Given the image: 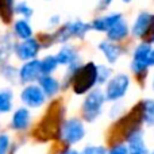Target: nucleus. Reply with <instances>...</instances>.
I'll use <instances>...</instances> for the list:
<instances>
[{
    "label": "nucleus",
    "instance_id": "7ed1b4c3",
    "mask_svg": "<svg viewBox=\"0 0 154 154\" xmlns=\"http://www.w3.org/2000/svg\"><path fill=\"white\" fill-rule=\"evenodd\" d=\"M106 101L107 99L106 95H104V91L95 88L91 92H88L81 104L82 119L88 123L95 122L103 112V106Z\"/></svg>",
    "mask_w": 154,
    "mask_h": 154
},
{
    "label": "nucleus",
    "instance_id": "b1692460",
    "mask_svg": "<svg viewBox=\"0 0 154 154\" xmlns=\"http://www.w3.org/2000/svg\"><path fill=\"white\" fill-rule=\"evenodd\" d=\"M0 77L3 80L8 82V84H19V68L12 65L11 62H8L5 66H3V69L0 70Z\"/></svg>",
    "mask_w": 154,
    "mask_h": 154
},
{
    "label": "nucleus",
    "instance_id": "a878e982",
    "mask_svg": "<svg viewBox=\"0 0 154 154\" xmlns=\"http://www.w3.org/2000/svg\"><path fill=\"white\" fill-rule=\"evenodd\" d=\"M15 14L19 18L29 19L30 20V19L34 16V8H32V5H30L26 0H20V2H16Z\"/></svg>",
    "mask_w": 154,
    "mask_h": 154
},
{
    "label": "nucleus",
    "instance_id": "c756f323",
    "mask_svg": "<svg viewBox=\"0 0 154 154\" xmlns=\"http://www.w3.org/2000/svg\"><path fill=\"white\" fill-rule=\"evenodd\" d=\"M81 154H107V150L104 146H99V145H92V146H87L82 150Z\"/></svg>",
    "mask_w": 154,
    "mask_h": 154
},
{
    "label": "nucleus",
    "instance_id": "ea45409f",
    "mask_svg": "<svg viewBox=\"0 0 154 154\" xmlns=\"http://www.w3.org/2000/svg\"><path fill=\"white\" fill-rule=\"evenodd\" d=\"M0 34H2V31H0Z\"/></svg>",
    "mask_w": 154,
    "mask_h": 154
},
{
    "label": "nucleus",
    "instance_id": "39448f33",
    "mask_svg": "<svg viewBox=\"0 0 154 154\" xmlns=\"http://www.w3.org/2000/svg\"><path fill=\"white\" fill-rule=\"evenodd\" d=\"M85 133L87 131H85L82 120H80L79 118H70L62 123L60 138L66 145H75L84 139Z\"/></svg>",
    "mask_w": 154,
    "mask_h": 154
},
{
    "label": "nucleus",
    "instance_id": "6e6552de",
    "mask_svg": "<svg viewBox=\"0 0 154 154\" xmlns=\"http://www.w3.org/2000/svg\"><path fill=\"white\" fill-rule=\"evenodd\" d=\"M150 53H152V45L147 42L139 43L135 48L133 61H131V70L134 72V75L139 77V76H143L147 72V68L150 66V62H149Z\"/></svg>",
    "mask_w": 154,
    "mask_h": 154
},
{
    "label": "nucleus",
    "instance_id": "f257e3e1",
    "mask_svg": "<svg viewBox=\"0 0 154 154\" xmlns=\"http://www.w3.org/2000/svg\"><path fill=\"white\" fill-rule=\"evenodd\" d=\"M64 114V106L60 103V100H54L49 106L45 116L39 120V123H38L37 128L34 131V135L41 141H48V139L60 137L62 123L65 122Z\"/></svg>",
    "mask_w": 154,
    "mask_h": 154
},
{
    "label": "nucleus",
    "instance_id": "7c9ffc66",
    "mask_svg": "<svg viewBox=\"0 0 154 154\" xmlns=\"http://www.w3.org/2000/svg\"><path fill=\"white\" fill-rule=\"evenodd\" d=\"M10 149V137L7 134H0V154H7Z\"/></svg>",
    "mask_w": 154,
    "mask_h": 154
},
{
    "label": "nucleus",
    "instance_id": "4468645a",
    "mask_svg": "<svg viewBox=\"0 0 154 154\" xmlns=\"http://www.w3.org/2000/svg\"><path fill=\"white\" fill-rule=\"evenodd\" d=\"M56 57H57V61H58L60 66H65V68L69 66L73 62L81 60L79 49H77L75 45H70V43L60 46V49L56 53Z\"/></svg>",
    "mask_w": 154,
    "mask_h": 154
},
{
    "label": "nucleus",
    "instance_id": "393cba45",
    "mask_svg": "<svg viewBox=\"0 0 154 154\" xmlns=\"http://www.w3.org/2000/svg\"><path fill=\"white\" fill-rule=\"evenodd\" d=\"M35 37H37L38 41H39L42 50H49V49H51L53 46L57 45V43H56V38H54V32L50 31V30L38 32V34H35Z\"/></svg>",
    "mask_w": 154,
    "mask_h": 154
},
{
    "label": "nucleus",
    "instance_id": "a211bd4d",
    "mask_svg": "<svg viewBox=\"0 0 154 154\" xmlns=\"http://www.w3.org/2000/svg\"><path fill=\"white\" fill-rule=\"evenodd\" d=\"M65 23H66V27L69 30V34L72 39L82 41L85 39L88 32L92 31L89 22H84L81 19H72V20H68Z\"/></svg>",
    "mask_w": 154,
    "mask_h": 154
},
{
    "label": "nucleus",
    "instance_id": "f8f14e48",
    "mask_svg": "<svg viewBox=\"0 0 154 154\" xmlns=\"http://www.w3.org/2000/svg\"><path fill=\"white\" fill-rule=\"evenodd\" d=\"M123 16L120 12H111L107 14V15L99 16V18H95L93 20H91V29L92 31L96 32H107L109 29H111L114 24H116L119 20H122Z\"/></svg>",
    "mask_w": 154,
    "mask_h": 154
},
{
    "label": "nucleus",
    "instance_id": "e433bc0d",
    "mask_svg": "<svg viewBox=\"0 0 154 154\" xmlns=\"http://www.w3.org/2000/svg\"><path fill=\"white\" fill-rule=\"evenodd\" d=\"M46 2H51V0H46Z\"/></svg>",
    "mask_w": 154,
    "mask_h": 154
},
{
    "label": "nucleus",
    "instance_id": "9d476101",
    "mask_svg": "<svg viewBox=\"0 0 154 154\" xmlns=\"http://www.w3.org/2000/svg\"><path fill=\"white\" fill-rule=\"evenodd\" d=\"M41 77H42V72H41L39 58L22 62V65L19 66V84L22 85L37 84Z\"/></svg>",
    "mask_w": 154,
    "mask_h": 154
},
{
    "label": "nucleus",
    "instance_id": "2f4dec72",
    "mask_svg": "<svg viewBox=\"0 0 154 154\" xmlns=\"http://www.w3.org/2000/svg\"><path fill=\"white\" fill-rule=\"evenodd\" d=\"M107 154H128V147L123 143H118L114 147H111V150Z\"/></svg>",
    "mask_w": 154,
    "mask_h": 154
},
{
    "label": "nucleus",
    "instance_id": "2eb2a0df",
    "mask_svg": "<svg viewBox=\"0 0 154 154\" xmlns=\"http://www.w3.org/2000/svg\"><path fill=\"white\" fill-rule=\"evenodd\" d=\"M31 125V112L27 107H19L11 118V128L15 131H24Z\"/></svg>",
    "mask_w": 154,
    "mask_h": 154
},
{
    "label": "nucleus",
    "instance_id": "20e7f679",
    "mask_svg": "<svg viewBox=\"0 0 154 154\" xmlns=\"http://www.w3.org/2000/svg\"><path fill=\"white\" fill-rule=\"evenodd\" d=\"M42 48L38 41V38L32 37L24 41H16L15 48H14V57L20 62L31 61V60H37L39 57Z\"/></svg>",
    "mask_w": 154,
    "mask_h": 154
},
{
    "label": "nucleus",
    "instance_id": "1a4fd4ad",
    "mask_svg": "<svg viewBox=\"0 0 154 154\" xmlns=\"http://www.w3.org/2000/svg\"><path fill=\"white\" fill-rule=\"evenodd\" d=\"M131 34L135 38H147L150 35V42L154 39V15L147 11H142L137 16L133 27H131Z\"/></svg>",
    "mask_w": 154,
    "mask_h": 154
},
{
    "label": "nucleus",
    "instance_id": "f704fd0d",
    "mask_svg": "<svg viewBox=\"0 0 154 154\" xmlns=\"http://www.w3.org/2000/svg\"><path fill=\"white\" fill-rule=\"evenodd\" d=\"M149 62H150V66L154 65V49H152V53H150V57H149Z\"/></svg>",
    "mask_w": 154,
    "mask_h": 154
},
{
    "label": "nucleus",
    "instance_id": "412c9836",
    "mask_svg": "<svg viewBox=\"0 0 154 154\" xmlns=\"http://www.w3.org/2000/svg\"><path fill=\"white\" fill-rule=\"evenodd\" d=\"M128 141V154H147L146 145L143 141L142 131L138 130L130 135Z\"/></svg>",
    "mask_w": 154,
    "mask_h": 154
},
{
    "label": "nucleus",
    "instance_id": "bb28decb",
    "mask_svg": "<svg viewBox=\"0 0 154 154\" xmlns=\"http://www.w3.org/2000/svg\"><path fill=\"white\" fill-rule=\"evenodd\" d=\"M112 77V70L107 65H97V85L107 84Z\"/></svg>",
    "mask_w": 154,
    "mask_h": 154
},
{
    "label": "nucleus",
    "instance_id": "5701e85b",
    "mask_svg": "<svg viewBox=\"0 0 154 154\" xmlns=\"http://www.w3.org/2000/svg\"><path fill=\"white\" fill-rule=\"evenodd\" d=\"M14 107V92L10 88L0 89V114H8Z\"/></svg>",
    "mask_w": 154,
    "mask_h": 154
},
{
    "label": "nucleus",
    "instance_id": "4c0bfd02",
    "mask_svg": "<svg viewBox=\"0 0 154 154\" xmlns=\"http://www.w3.org/2000/svg\"><path fill=\"white\" fill-rule=\"evenodd\" d=\"M150 154H154V152H152V153H150Z\"/></svg>",
    "mask_w": 154,
    "mask_h": 154
},
{
    "label": "nucleus",
    "instance_id": "dca6fc26",
    "mask_svg": "<svg viewBox=\"0 0 154 154\" xmlns=\"http://www.w3.org/2000/svg\"><path fill=\"white\" fill-rule=\"evenodd\" d=\"M97 49L100 50V53L103 54L106 61L111 65H114L123 53L122 48H120L116 42H111V41H108V39L100 41L97 45Z\"/></svg>",
    "mask_w": 154,
    "mask_h": 154
},
{
    "label": "nucleus",
    "instance_id": "c85d7f7f",
    "mask_svg": "<svg viewBox=\"0 0 154 154\" xmlns=\"http://www.w3.org/2000/svg\"><path fill=\"white\" fill-rule=\"evenodd\" d=\"M61 24H62V19H61V16H60L58 14H53V15L48 19V29L50 30V31L57 30Z\"/></svg>",
    "mask_w": 154,
    "mask_h": 154
},
{
    "label": "nucleus",
    "instance_id": "72a5a7b5",
    "mask_svg": "<svg viewBox=\"0 0 154 154\" xmlns=\"http://www.w3.org/2000/svg\"><path fill=\"white\" fill-rule=\"evenodd\" d=\"M60 154H81V153H79L77 150H72V149H66V150H64L62 153H60Z\"/></svg>",
    "mask_w": 154,
    "mask_h": 154
},
{
    "label": "nucleus",
    "instance_id": "aec40b11",
    "mask_svg": "<svg viewBox=\"0 0 154 154\" xmlns=\"http://www.w3.org/2000/svg\"><path fill=\"white\" fill-rule=\"evenodd\" d=\"M128 26H127V22L125 19L119 20L116 24L111 27L108 31L106 32L107 34V39L111 41V42H119V41L125 39L126 37L128 35Z\"/></svg>",
    "mask_w": 154,
    "mask_h": 154
},
{
    "label": "nucleus",
    "instance_id": "ddd939ff",
    "mask_svg": "<svg viewBox=\"0 0 154 154\" xmlns=\"http://www.w3.org/2000/svg\"><path fill=\"white\" fill-rule=\"evenodd\" d=\"M11 32L16 41H24L35 35L31 22L23 18H18L14 20V23L11 24Z\"/></svg>",
    "mask_w": 154,
    "mask_h": 154
},
{
    "label": "nucleus",
    "instance_id": "473e14b6",
    "mask_svg": "<svg viewBox=\"0 0 154 154\" xmlns=\"http://www.w3.org/2000/svg\"><path fill=\"white\" fill-rule=\"evenodd\" d=\"M114 0H99V4H97V11H104L112 4Z\"/></svg>",
    "mask_w": 154,
    "mask_h": 154
},
{
    "label": "nucleus",
    "instance_id": "423d86ee",
    "mask_svg": "<svg viewBox=\"0 0 154 154\" xmlns=\"http://www.w3.org/2000/svg\"><path fill=\"white\" fill-rule=\"evenodd\" d=\"M128 87H130V77L125 73H118L112 76L109 81L106 85V95L107 101H118L127 93Z\"/></svg>",
    "mask_w": 154,
    "mask_h": 154
},
{
    "label": "nucleus",
    "instance_id": "cd10ccee",
    "mask_svg": "<svg viewBox=\"0 0 154 154\" xmlns=\"http://www.w3.org/2000/svg\"><path fill=\"white\" fill-rule=\"evenodd\" d=\"M145 123L149 126H154V100H145Z\"/></svg>",
    "mask_w": 154,
    "mask_h": 154
},
{
    "label": "nucleus",
    "instance_id": "58836bf2",
    "mask_svg": "<svg viewBox=\"0 0 154 154\" xmlns=\"http://www.w3.org/2000/svg\"><path fill=\"white\" fill-rule=\"evenodd\" d=\"M153 88H154V82H153Z\"/></svg>",
    "mask_w": 154,
    "mask_h": 154
},
{
    "label": "nucleus",
    "instance_id": "6ab92c4d",
    "mask_svg": "<svg viewBox=\"0 0 154 154\" xmlns=\"http://www.w3.org/2000/svg\"><path fill=\"white\" fill-rule=\"evenodd\" d=\"M15 5L16 0H0V24L11 27L15 20Z\"/></svg>",
    "mask_w": 154,
    "mask_h": 154
},
{
    "label": "nucleus",
    "instance_id": "c9c22d12",
    "mask_svg": "<svg viewBox=\"0 0 154 154\" xmlns=\"http://www.w3.org/2000/svg\"><path fill=\"white\" fill-rule=\"evenodd\" d=\"M122 2H123V3H130L131 0H122Z\"/></svg>",
    "mask_w": 154,
    "mask_h": 154
},
{
    "label": "nucleus",
    "instance_id": "f3484780",
    "mask_svg": "<svg viewBox=\"0 0 154 154\" xmlns=\"http://www.w3.org/2000/svg\"><path fill=\"white\" fill-rule=\"evenodd\" d=\"M37 84L41 87V89L43 91V93L46 95L48 99H54L62 91L61 81H60L54 75L42 76L39 80H38Z\"/></svg>",
    "mask_w": 154,
    "mask_h": 154
},
{
    "label": "nucleus",
    "instance_id": "a19ab883",
    "mask_svg": "<svg viewBox=\"0 0 154 154\" xmlns=\"http://www.w3.org/2000/svg\"><path fill=\"white\" fill-rule=\"evenodd\" d=\"M153 42H154V39H153Z\"/></svg>",
    "mask_w": 154,
    "mask_h": 154
},
{
    "label": "nucleus",
    "instance_id": "9b49d317",
    "mask_svg": "<svg viewBox=\"0 0 154 154\" xmlns=\"http://www.w3.org/2000/svg\"><path fill=\"white\" fill-rule=\"evenodd\" d=\"M15 43L16 39L11 31H4L0 34V70L10 62V58L14 56Z\"/></svg>",
    "mask_w": 154,
    "mask_h": 154
},
{
    "label": "nucleus",
    "instance_id": "4be33fe9",
    "mask_svg": "<svg viewBox=\"0 0 154 154\" xmlns=\"http://www.w3.org/2000/svg\"><path fill=\"white\" fill-rule=\"evenodd\" d=\"M39 60H41V72H42V76L54 75L58 70L60 64L57 61L56 54H46V56H43Z\"/></svg>",
    "mask_w": 154,
    "mask_h": 154
},
{
    "label": "nucleus",
    "instance_id": "0eeeda50",
    "mask_svg": "<svg viewBox=\"0 0 154 154\" xmlns=\"http://www.w3.org/2000/svg\"><path fill=\"white\" fill-rule=\"evenodd\" d=\"M20 101L23 103L24 107H27L29 109H37L41 108L42 106H45L46 95L43 93V91L41 89V87L38 84H29L23 85L20 93H19Z\"/></svg>",
    "mask_w": 154,
    "mask_h": 154
},
{
    "label": "nucleus",
    "instance_id": "f03ea898",
    "mask_svg": "<svg viewBox=\"0 0 154 154\" xmlns=\"http://www.w3.org/2000/svg\"><path fill=\"white\" fill-rule=\"evenodd\" d=\"M97 85V65L93 61L82 62L72 77L70 89L75 95H87Z\"/></svg>",
    "mask_w": 154,
    "mask_h": 154
}]
</instances>
